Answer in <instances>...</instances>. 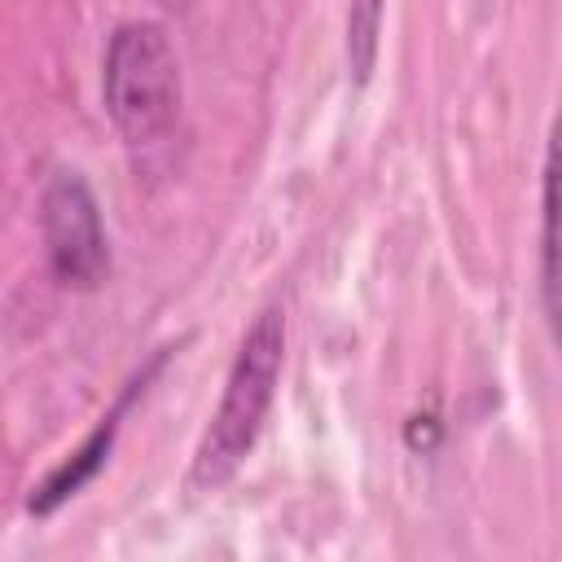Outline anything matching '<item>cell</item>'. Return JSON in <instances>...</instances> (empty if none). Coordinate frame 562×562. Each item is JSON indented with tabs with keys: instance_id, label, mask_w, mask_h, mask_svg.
Instances as JSON below:
<instances>
[{
	"instance_id": "cell-1",
	"label": "cell",
	"mask_w": 562,
	"mask_h": 562,
	"mask_svg": "<svg viewBox=\"0 0 562 562\" xmlns=\"http://www.w3.org/2000/svg\"><path fill=\"white\" fill-rule=\"evenodd\" d=\"M281 360H285V321H281V307H263L237 347L220 408H215V417L198 443V457L189 470L193 492H215L246 461V452L255 448L263 417L272 408Z\"/></svg>"
},
{
	"instance_id": "cell-2",
	"label": "cell",
	"mask_w": 562,
	"mask_h": 562,
	"mask_svg": "<svg viewBox=\"0 0 562 562\" xmlns=\"http://www.w3.org/2000/svg\"><path fill=\"white\" fill-rule=\"evenodd\" d=\"M105 110L123 145L140 158L171 140L180 123V66L171 40L154 22H127L105 53Z\"/></svg>"
},
{
	"instance_id": "cell-3",
	"label": "cell",
	"mask_w": 562,
	"mask_h": 562,
	"mask_svg": "<svg viewBox=\"0 0 562 562\" xmlns=\"http://www.w3.org/2000/svg\"><path fill=\"white\" fill-rule=\"evenodd\" d=\"M40 224H44L53 277L75 290H97L110 272V246H105L97 198L79 171H57L48 180L40 202Z\"/></svg>"
},
{
	"instance_id": "cell-4",
	"label": "cell",
	"mask_w": 562,
	"mask_h": 562,
	"mask_svg": "<svg viewBox=\"0 0 562 562\" xmlns=\"http://www.w3.org/2000/svg\"><path fill=\"white\" fill-rule=\"evenodd\" d=\"M540 299L549 334L562 347V110L549 127L544 149V189H540Z\"/></svg>"
},
{
	"instance_id": "cell-5",
	"label": "cell",
	"mask_w": 562,
	"mask_h": 562,
	"mask_svg": "<svg viewBox=\"0 0 562 562\" xmlns=\"http://www.w3.org/2000/svg\"><path fill=\"white\" fill-rule=\"evenodd\" d=\"M123 404H127V400H123ZM123 404H119V408H114V413H110V417L88 435V443H83L70 461H61V465H57V470L35 487V496H31V514H53L66 496H75V492H79V487L101 470V461H105V452H110V443H114V430H119V413H123Z\"/></svg>"
},
{
	"instance_id": "cell-6",
	"label": "cell",
	"mask_w": 562,
	"mask_h": 562,
	"mask_svg": "<svg viewBox=\"0 0 562 562\" xmlns=\"http://www.w3.org/2000/svg\"><path fill=\"white\" fill-rule=\"evenodd\" d=\"M378 31H382V0H351V13H347V57H351V70H356L360 83L369 79L373 57H378Z\"/></svg>"
}]
</instances>
